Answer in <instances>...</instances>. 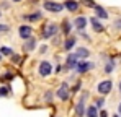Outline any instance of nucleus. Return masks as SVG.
Listing matches in <instances>:
<instances>
[{
    "mask_svg": "<svg viewBox=\"0 0 121 117\" xmlns=\"http://www.w3.org/2000/svg\"><path fill=\"white\" fill-rule=\"evenodd\" d=\"M57 24L56 23H48L44 28H43V38L44 39H49V38H52L56 33H57Z\"/></svg>",
    "mask_w": 121,
    "mask_h": 117,
    "instance_id": "f257e3e1",
    "label": "nucleus"
},
{
    "mask_svg": "<svg viewBox=\"0 0 121 117\" xmlns=\"http://www.w3.org/2000/svg\"><path fill=\"white\" fill-rule=\"evenodd\" d=\"M44 8H46L48 12H51V13H60L62 8H64V5H62V3H57V2L46 0V2H44Z\"/></svg>",
    "mask_w": 121,
    "mask_h": 117,
    "instance_id": "f03ea898",
    "label": "nucleus"
},
{
    "mask_svg": "<svg viewBox=\"0 0 121 117\" xmlns=\"http://www.w3.org/2000/svg\"><path fill=\"white\" fill-rule=\"evenodd\" d=\"M69 91H70V90H69V85H67V83H62V85H60V88L57 90V98L62 99V101H67L69 96H70V93H69Z\"/></svg>",
    "mask_w": 121,
    "mask_h": 117,
    "instance_id": "7ed1b4c3",
    "label": "nucleus"
},
{
    "mask_svg": "<svg viewBox=\"0 0 121 117\" xmlns=\"http://www.w3.org/2000/svg\"><path fill=\"white\" fill-rule=\"evenodd\" d=\"M111 88H113V83L110 80H105V81H101L100 85H98V93H100L101 96H105V94H108L111 91Z\"/></svg>",
    "mask_w": 121,
    "mask_h": 117,
    "instance_id": "20e7f679",
    "label": "nucleus"
},
{
    "mask_svg": "<svg viewBox=\"0 0 121 117\" xmlns=\"http://www.w3.org/2000/svg\"><path fill=\"white\" fill-rule=\"evenodd\" d=\"M52 72V65L49 62H41L39 63V75L41 77H48Z\"/></svg>",
    "mask_w": 121,
    "mask_h": 117,
    "instance_id": "39448f33",
    "label": "nucleus"
},
{
    "mask_svg": "<svg viewBox=\"0 0 121 117\" xmlns=\"http://www.w3.org/2000/svg\"><path fill=\"white\" fill-rule=\"evenodd\" d=\"M77 63H79L77 54H69V55H67V60H65V67H67V68H75Z\"/></svg>",
    "mask_w": 121,
    "mask_h": 117,
    "instance_id": "423d86ee",
    "label": "nucleus"
},
{
    "mask_svg": "<svg viewBox=\"0 0 121 117\" xmlns=\"http://www.w3.org/2000/svg\"><path fill=\"white\" fill-rule=\"evenodd\" d=\"M93 67H95V65H93L92 62L80 60V62L77 63V67H75V68H77V72H79V73H83V72H87V70H90V68H93Z\"/></svg>",
    "mask_w": 121,
    "mask_h": 117,
    "instance_id": "0eeeda50",
    "label": "nucleus"
},
{
    "mask_svg": "<svg viewBox=\"0 0 121 117\" xmlns=\"http://www.w3.org/2000/svg\"><path fill=\"white\" fill-rule=\"evenodd\" d=\"M18 33H20L21 39H28V38H31V33H33V29H31V26H28V24H23V26H20Z\"/></svg>",
    "mask_w": 121,
    "mask_h": 117,
    "instance_id": "6e6552de",
    "label": "nucleus"
},
{
    "mask_svg": "<svg viewBox=\"0 0 121 117\" xmlns=\"http://www.w3.org/2000/svg\"><path fill=\"white\" fill-rule=\"evenodd\" d=\"M85 98H87V94L82 98L80 101L77 102V106H75V112H77V116H79V117H82L83 114H85V102H83V99H85Z\"/></svg>",
    "mask_w": 121,
    "mask_h": 117,
    "instance_id": "1a4fd4ad",
    "label": "nucleus"
},
{
    "mask_svg": "<svg viewBox=\"0 0 121 117\" xmlns=\"http://www.w3.org/2000/svg\"><path fill=\"white\" fill-rule=\"evenodd\" d=\"M74 24L77 26V29H79V31H83V29H85V26H87V18H85V16H77L75 21H74Z\"/></svg>",
    "mask_w": 121,
    "mask_h": 117,
    "instance_id": "9d476101",
    "label": "nucleus"
},
{
    "mask_svg": "<svg viewBox=\"0 0 121 117\" xmlns=\"http://www.w3.org/2000/svg\"><path fill=\"white\" fill-rule=\"evenodd\" d=\"M35 47H36V39L35 38H28L26 42H25V46H23V49L28 51V52H31V51H35Z\"/></svg>",
    "mask_w": 121,
    "mask_h": 117,
    "instance_id": "9b49d317",
    "label": "nucleus"
},
{
    "mask_svg": "<svg viewBox=\"0 0 121 117\" xmlns=\"http://www.w3.org/2000/svg\"><path fill=\"white\" fill-rule=\"evenodd\" d=\"M64 7H65L67 10H70V12H77V10H79V3H77L75 0H65Z\"/></svg>",
    "mask_w": 121,
    "mask_h": 117,
    "instance_id": "f8f14e48",
    "label": "nucleus"
},
{
    "mask_svg": "<svg viewBox=\"0 0 121 117\" xmlns=\"http://www.w3.org/2000/svg\"><path fill=\"white\" fill-rule=\"evenodd\" d=\"M93 8H95V12H97V16H98V18H108V12H106L103 7H100V5H95Z\"/></svg>",
    "mask_w": 121,
    "mask_h": 117,
    "instance_id": "ddd939ff",
    "label": "nucleus"
},
{
    "mask_svg": "<svg viewBox=\"0 0 121 117\" xmlns=\"http://www.w3.org/2000/svg\"><path fill=\"white\" fill-rule=\"evenodd\" d=\"M90 23H92L93 31H97V33H101V31H103V26H101V23L97 18H92V20H90Z\"/></svg>",
    "mask_w": 121,
    "mask_h": 117,
    "instance_id": "4468645a",
    "label": "nucleus"
},
{
    "mask_svg": "<svg viewBox=\"0 0 121 117\" xmlns=\"http://www.w3.org/2000/svg\"><path fill=\"white\" fill-rule=\"evenodd\" d=\"M75 54H77V57H79V58H87L88 55H90V52H88L87 47H79Z\"/></svg>",
    "mask_w": 121,
    "mask_h": 117,
    "instance_id": "2eb2a0df",
    "label": "nucleus"
},
{
    "mask_svg": "<svg viewBox=\"0 0 121 117\" xmlns=\"http://www.w3.org/2000/svg\"><path fill=\"white\" fill-rule=\"evenodd\" d=\"M87 117H98V107L97 106H90L87 111H85Z\"/></svg>",
    "mask_w": 121,
    "mask_h": 117,
    "instance_id": "dca6fc26",
    "label": "nucleus"
},
{
    "mask_svg": "<svg viewBox=\"0 0 121 117\" xmlns=\"http://www.w3.org/2000/svg\"><path fill=\"white\" fill-rule=\"evenodd\" d=\"M41 16H43V13H41V12H36V13H33V15H25L23 18L28 20V21H38V20H41Z\"/></svg>",
    "mask_w": 121,
    "mask_h": 117,
    "instance_id": "f3484780",
    "label": "nucleus"
},
{
    "mask_svg": "<svg viewBox=\"0 0 121 117\" xmlns=\"http://www.w3.org/2000/svg\"><path fill=\"white\" fill-rule=\"evenodd\" d=\"M75 46V38H69L65 39V42H64V47H65V51H70L72 47Z\"/></svg>",
    "mask_w": 121,
    "mask_h": 117,
    "instance_id": "a211bd4d",
    "label": "nucleus"
},
{
    "mask_svg": "<svg viewBox=\"0 0 121 117\" xmlns=\"http://www.w3.org/2000/svg\"><path fill=\"white\" fill-rule=\"evenodd\" d=\"M62 29H64V33H67V34L70 33V29H72V26H70V23H69L67 20H65V21L62 23Z\"/></svg>",
    "mask_w": 121,
    "mask_h": 117,
    "instance_id": "6ab92c4d",
    "label": "nucleus"
},
{
    "mask_svg": "<svg viewBox=\"0 0 121 117\" xmlns=\"http://www.w3.org/2000/svg\"><path fill=\"white\" fill-rule=\"evenodd\" d=\"M0 52H2L3 55H12V54H13V51H12L10 47H5V46H3V47L0 49Z\"/></svg>",
    "mask_w": 121,
    "mask_h": 117,
    "instance_id": "aec40b11",
    "label": "nucleus"
},
{
    "mask_svg": "<svg viewBox=\"0 0 121 117\" xmlns=\"http://www.w3.org/2000/svg\"><path fill=\"white\" fill-rule=\"evenodd\" d=\"M113 68H115V63H113V62H108V63L105 65V72H106V73H110Z\"/></svg>",
    "mask_w": 121,
    "mask_h": 117,
    "instance_id": "412c9836",
    "label": "nucleus"
},
{
    "mask_svg": "<svg viewBox=\"0 0 121 117\" xmlns=\"http://www.w3.org/2000/svg\"><path fill=\"white\" fill-rule=\"evenodd\" d=\"M10 88H0V96H8Z\"/></svg>",
    "mask_w": 121,
    "mask_h": 117,
    "instance_id": "4be33fe9",
    "label": "nucleus"
},
{
    "mask_svg": "<svg viewBox=\"0 0 121 117\" xmlns=\"http://www.w3.org/2000/svg\"><path fill=\"white\" fill-rule=\"evenodd\" d=\"M13 78V75L12 73H5L3 77H0V81H5V80H12Z\"/></svg>",
    "mask_w": 121,
    "mask_h": 117,
    "instance_id": "5701e85b",
    "label": "nucleus"
},
{
    "mask_svg": "<svg viewBox=\"0 0 121 117\" xmlns=\"http://www.w3.org/2000/svg\"><path fill=\"white\" fill-rule=\"evenodd\" d=\"M83 5L92 7V8H93V7H95V2H93V0H83Z\"/></svg>",
    "mask_w": 121,
    "mask_h": 117,
    "instance_id": "b1692460",
    "label": "nucleus"
},
{
    "mask_svg": "<svg viewBox=\"0 0 121 117\" xmlns=\"http://www.w3.org/2000/svg\"><path fill=\"white\" fill-rule=\"evenodd\" d=\"M7 31H10V26H7V24H0V33H7Z\"/></svg>",
    "mask_w": 121,
    "mask_h": 117,
    "instance_id": "393cba45",
    "label": "nucleus"
},
{
    "mask_svg": "<svg viewBox=\"0 0 121 117\" xmlns=\"http://www.w3.org/2000/svg\"><path fill=\"white\" fill-rule=\"evenodd\" d=\"M115 28H116V29H121V20H116V21H115Z\"/></svg>",
    "mask_w": 121,
    "mask_h": 117,
    "instance_id": "a878e982",
    "label": "nucleus"
},
{
    "mask_svg": "<svg viewBox=\"0 0 121 117\" xmlns=\"http://www.w3.org/2000/svg\"><path fill=\"white\" fill-rule=\"evenodd\" d=\"M95 106H97V107H101V106H103V99H98V101H97V104H95Z\"/></svg>",
    "mask_w": 121,
    "mask_h": 117,
    "instance_id": "bb28decb",
    "label": "nucleus"
},
{
    "mask_svg": "<svg viewBox=\"0 0 121 117\" xmlns=\"http://www.w3.org/2000/svg\"><path fill=\"white\" fill-rule=\"evenodd\" d=\"M12 60H13V62H20V57H18V55H13Z\"/></svg>",
    "mask_w": 121,
    "mask_h": 117,
    "instance_id": "cd10ccee",
    "label": "nucleus"
},
{
    "mask_svg": "<svg viewBox=\"0 0 121 117\" xmlns=\"http://www.w3.org/2000/svg\"><path fill=\"white\" fill-rule=\"evenodd\" d=\"M100 117H108V114H106V111H101V112H100Z\"/></svg>",
    "mask_w": 121,
    "mask_h": 117,
    "instance_id": "c85d7f7f",
    "label": "nucleus"
},
{
    "mask_svg": "<svg viewBox=\"0 0 121 117\" xmlns=\"http://www.w3.org/2000/svg\"><path fill=\"white\" fill-rule=\"evenodd\" d=\"M46 101H51V93H49V91L46 93Z\"/></svg>",
    "mask_w": 121,
    "mask_h": 117,
    "instance_id": "c756f323",
    "label": "nucleus"
},
{
    "mask_svg": "<svg viewBox=\"0 0 121 117\" xmlns=\"http://www.w3.org/2000/svg\"><path fill=\"white\" fill-rule=\"evenodd\" d=\"M118 114L121 116V102H120V106H118Z\"/></svg>",
    "mask_w": 121,
    "mask_h": 117,
    "instance_id": "7c9ffc66",
    "label": "nucleus"
},
{
    "mask_svg": "<svg viewBox=\"0 0 121 117\" xmlns=\"http://www.w3.org/2000/svg\"><path fill=\"white\" fill-rule=\"evenodd\" d=\"M12 2H21V0H12Z\"/></svg>",
    "mask_w": 121,
    "mask_h": 117,
    "instance_id": "2f4dec72",
    "label": "nucleus"
},
{
    "mask_svg": "<svg viewBox=\"0 0 121 117\" xmlns=\"http://www.w3.org/2000/svg\"><path fill=\"white\" fill-rule=\"evenodd\" d=\"M120 93H121V83H120Z\"/></svg>",
    "mask_w": 121,
    "mask_h": 117,
    "instance_id": "473e14b6",
    "label": "nucleus"
},
{
    "mask_svg": "<svg viewBox=\"0 0 121 117\" xmlns=\"http://www.w3.org/2000/svg\"><path fill=\"white\" fill-rule=\"evenodd\" d=\"M113 117H120V116H113Z\"/></svg>",
    "mask_w": 121,
    "mask_h": 117,
    "instance_id": "72a5a7b5",
    "label": "nucleus"
},
{
    "mask_svg": "<svg viewBox=\"0 0 121 117\" xmlns=\"http://www.w3.org/2000/svg\"><path fill=\"white\" fill-rule=\"evenodd\" d=\"M0 58H2V55H0Z\"/></svg>",
    "mask_w": 121,
    "mask_h": 117,
    "instance_id": "f704fd0d",
    "label": "nucleus"
}]
</instances>
